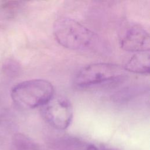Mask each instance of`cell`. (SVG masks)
Segmentation results:
<instances>
[{
	"label": "cell",
	"mask_w": 150,
	"mask_h": 150,
	"mask_svg": "<svg viewBox=\"0 0 150 150\" xmlns=\"http://www.w3.org/2000/svg\"><path fill=\"white\" fill-rule=\"evenodd\" d=\"M52 84L45 79H31L20 82L11 90V97L18 107L24 109L42 107L54 96Z\"/></svg>",
	"instance_id": "6da1fadb"
},
{
	"label": "cell",
	"mask_w": 150,
	"mask_h": 150,
	"mask_svg": "<svg viewBox=\"0 0 150 150\" xmlns=\"http://www.w3.org/2000/svg\"><path fill=\"white\" fill-rule=\"evenodd\" d=\"M53 32L56 40L63 47L74 50L88 48L95 40L94 33L78 21L67 18L57 19Z\"/></svg>",
	"instance_id": "7a4b0ae2"
},
{
	"label": "cell",
	"mask_w": 150,
	"mask_h": 150,
	"mask_svg": "<svg viewBox=\"0 0 150 150\" xmlns=\"http://www.w3.org/2000/svg\"><path fill=\"white\" fill-rule=\"evenodd\" d=\"M126 74L124 66L111 63H95L83 67L75 76L74 83L80 88H88L117 81Z\"/></svg>",
	"instance_id": "3957f363"
},
{
	"label": "cell",
	"mask_w": 150,
	"mask_h": 150,
	"mask_svg": "<svg viewBox=\"0 0 150 150\" xmlns=\"http://www.w3.org/2000/svg\"><path fill=\"white\" fill-rule=\"evenodd\" d=\"M40 114L45 122L50 127L57 130H64L72 122L73 107L67 98L53 96L40 107Z\"/></svg>",
	"instance_id": "277c9868"
},
{
	"label": "cell",
	"mask_w": 150,
	"mask_h": 150,
	"mask_svg": "<svg viewBox=\"0 0 150 150\" xmlns=\"http://www.w3.org/2000/svg\"><path fill=\"white\" fill-rule=\"evenodd\" d=\"M120 45L122 50L127 52L137 53L149 51V33L141 25L131 24L122 33Z\"/></svg>",
	"instance_id": "5b68a950"
},
{
	"label": "cell",
	"mask_w": 150,
	"mask_h": 150,
	"mask_svg": "<svg viewBox=\"0 0 150 150\" xmlns=\"http://www.w3.org/2000/svg\"><path fill=\"white\" fill-rule=\"evenodd\" d=\"M149 51L135 53L124 66L126 71L149 74L150 70Z\"/></svg>",
	"instance_id": "8992f818"
},
{
	"label": "cell",
	"mask_w": 150,
	"mask_h": 150,
	"mask_svg": "<svg viewBox=\"0 0 150 150\" xmlns=\"http://www.w3.org/2000/svg\"><path fill=\"white\" fill-rule=\"evenodd\" d=\"M12 148L13 150H39L36 142L22 133H16L13 136Z\"/></svg>",
	"instance_id": "52a82bcc"
},
{
	"label": "cell",
	"mask_w": 150,
	"mask_h": 150,
	"mask_svg": "<svg viewBox=\"0 0 150 150\" xmlns=\"http://www.w3.org/2000/svg\"><path fill=\"white\" fill-rule=\"evenodd\" d=\"M62 150H100L94 145L75 138H68L61 142Z\"/></svg>",
	"instance_id": "ba28073f"
},
{
	"label": "cell",
	"mask_w": 150,
	"mask_h": 150,
	"mask_svg": "<svg viewBox=\"0 0 150 150\" xmlns=\"http://www.w3.org/2000/svg\"><path fill=\"white\" fill-rule=\"evenodd\" d=\"M23 2L9 1L0 5V13L6 18H12L17 15L23 6Z\"/></svg>",
	"instance_id": "9c48e42d"
},
{
	"label": "cell",
	"mask_w": 150,
	"mask_h": 150,
	"mask_svg": "<svg viewBox=\"0 0 150 150\" xmlns=\"http://www.w3.org/2000/svg\"><path fill=\"white\" fill-rule=\"evenodd\" d=\"M1 70L4 75L8 77H12L16 73L17 65L13 60L8 59L3 62Z\"/></svg>",
	"instance_id": "30bf717a"
},
{
	"label": "cell",
	"mask_w": 150,
	"mask_h": 150,
	"mask_svg": "<svg viewBox=\"0 0 150 150\" xmlns=\"http://www.w3.org/2000/svg\"><path fill=\"white\" fill-rule=\"evenodd\" d=\"M103 150H114V149H103Z\"/></svg>",
	"instance_id": "8fae6325"
}]
</instances>
